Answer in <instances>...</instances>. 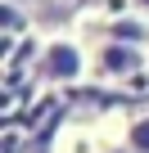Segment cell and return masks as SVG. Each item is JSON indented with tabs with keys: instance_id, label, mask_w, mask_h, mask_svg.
<instances>
[{
	"instance_id": "cell-1",
	"label": "cell",
	"mask_w": 149,
	"mask_h": 153,
	"mask_svg": "<svg viewBox=\"0 0 149 153\" xmlns=\"http://www.w3.org/2000/svg\"><path fill=\"white\" fill-rule=\"evenodd\" d=\"M36 72H41V81H77V76L86 72V54L77 41H50L36 59Z\"/></svg>"
},
{
	"instance_id": "cell-2",
	"label": "cell",
	"mask_w": 149,
	"mask_h": 153,
	"mask_svg": "<svg viewBox=\"0 0 149 153\" xmlns=\"http://www.w3.org/2000/svg\"><path fill=\"white\" fill-rule=\"evenodd\" d=\"M140 63H145V54L131 41H104L100 45V72L104 76H131Z\"/></svg>"
},
{
	"instance_id": "cell-3",
	"label": "cell",
	"mask_w": 149,
	"mask_h": 153,
	"mask_svg": "<svg viewBox=\"0 0 149 153\" xmlns=\"http://www.w3.org/2000/svg\"><path fill=\"white\" fill-rule=\"evenodd\" d=\"M127 149H131V153H149V117H140V122L131 126V135H127Z\"/></svg>"
},
{
	"instance_id": "cell-4",
	"label": "cell",
	"mask_w": 149,
	"mask_h": 153,
	"mask_svg": "<svg viewBox=\"0 0 149 153\" xmlns=\"http://www.w3.org/2000/svg\"><path fill=\"white\" fill-rule=\"evenodd\" d=\"M131 5H136V9H140V14H149V0H131Z\"/></svg>"
}]
</instances>
